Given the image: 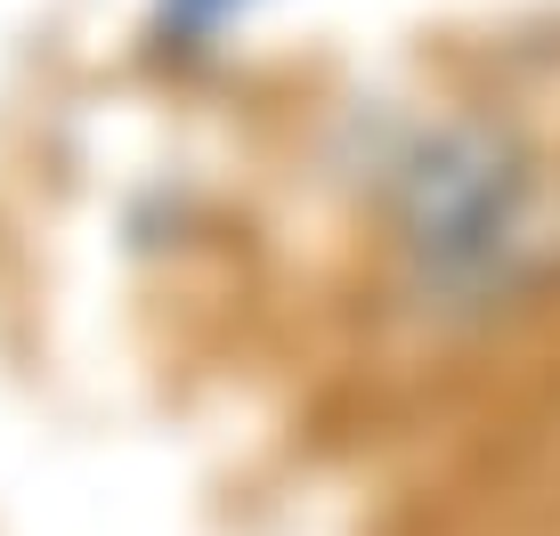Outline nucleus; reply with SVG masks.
<instances>
[{
    "label": "nucleus",
    "instance_id": "nucleus-1",
    "mask_svg": "<svg viewBox=\"0 0 560 536\" xmlns=\"http://www.w3.org/2000/svg\"><path fill=\"white\" fill-rule=\"evenodd\" d=\"M398 253H407L422 293H488L520 253L528 228V171L520 147L488 123H447L398 163L390 187Z\"/></svg>",
    "mask_w": 560,
    "mask_h": 536
},
{
    "label": "nucleus",
    "instance_id": "nucleus-2",
    "mask_svg": "<svg viewBox=\"0 0 560 536\" xmlns=\"http://www.w3.org/2000/svg\"><path fill=\"white\" fill-rule=\"evenodd\" d=\"M228 9H244V0H163V25H179V33H211Z\"/></svg>",
    "mask_w": 560,
    "mask_h": 536
}]
</instances>
